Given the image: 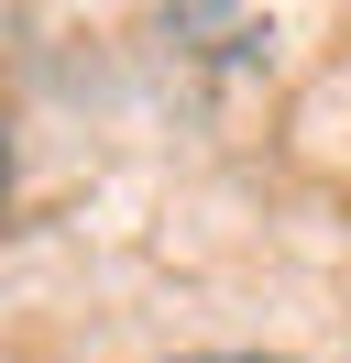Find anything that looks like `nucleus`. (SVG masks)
<instances>
[{
  "instance_id": "nucleus-1",
  "label": "nucleus",
  "mask_w": 351,
  "mask_h": 363,
  "mask_svg": "<svg viewBox=\"0 0 351 363\" xmlns=\"http://www.w3.org/2000/svg\"><path fill=\"white\" fill-rule=\"evenodd\" d=\"M0 187H11V155H0Z\"/></svg>"
}]
</instances>
